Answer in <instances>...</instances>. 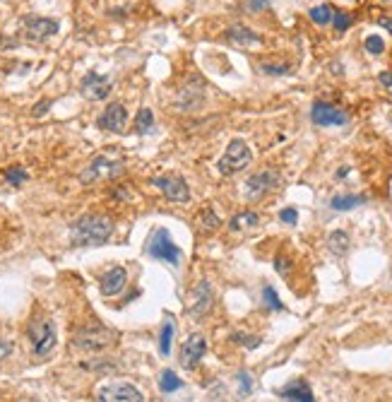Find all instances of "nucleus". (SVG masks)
I'll use <instances>...</instances> for the list:
<instances>
[{
    "label": "nucleus",
    "mask_w": 392,
    "mask_h": 402,
    "mask_svg": "<svg viewBox=\"0 0 392 402\" xmlns=\"http://www.w3.org/2000/svg\"><path fill=\"white\" fill-rule=\"evenodd\" d=\"M113 234V222L103 215H84L70 224L73 246H103Z\"/></svg>",
    "instance_id": "nucleus-1"
},
{
    "label": "nucleus",
    "mask_w": 392,
    "mask_h": 402,
    "mask_svg": "<svg viewBox=\"0 0 392 402\" xmlns=\"http://www.w3.org/2000/svg\"><path fill=\"white\" fill-rule=\"evenodd\" d=\"M27 338H29L32 344V354L36 359L49 357L51 352L56 349V342H58V333H56V323L49 318H36L29 323L27 328Z\"/></svg>",
    "instance_id": "nucleus-2"
},
{
    "label": "nucleus",
    "mask_w": 392,
    "mask_h": 402,
    "mask_svg": "<svg viewBox=\"0 0 392 402\" xmlns=\"http://www.w3.org/2000/svg\"><path fill=\"white\" fill-rule=\"evenodd\" d=\"M73 342L75 347L84 349V352H101V349H108L116 342V333L101 323H89L75 333Z\"/></svg>",
    "instance_id": "nucleus-3"
},
{
    "label": "nucleus",
    "mask_w": 392,
    "mask_h": 402,
    "mask_svg": "<svg viewBox=\"0 0 392 402\" xmlns=\"http://www.w3.org/2000/svg\"><path fill=\"white\" fill-rule=\"evenodd\" d=\"M145 253L152 255V258H157V260H162V263L173 265V268H178V265H181V258H183V250L173 244L171 234H169L167 229L152 231L147 246H145Z\"/></svg>",
    "instance_id": "nucleus-4"
},
{
    "label": "nucleus",
    "mask_w": 392,
    "mask_h": 402,
    "mask_svg": "<svg viewBox=\"0 0 392 402\" xmlns=\"http://www.w3.org/2000/svg\"><path fill=\"white\" fill-rule=\"evenodd\" d=\"M250 162H253V152H250V147L243 143V140L236 138L229 143L224 157L217 162V169H219L221 176H234V174L243 172Z\"/></svg>",
    "instance_id": "nucleus-5"
},
{
    "label": "nucleus",
    "mask_w": 392,
    "mask_h": 402,
    "mask_svg": "<svg viewBox=\"0 0 392 402\" xmlns=\"http://www.w3.org/2000/svg\"><path fill=\"white\" fill-rule=\"evenodd\" d=\"M97 400L101 402H143L145 395L130 383H106V386L99 388Z\"/></svg>",
    "instance_id": "nucleus-6"
},
{
    "label": "nucleus",
    "mask_w": 392,
    "mask_h": 402,
    "mask_svg": "<svg viewBox=\"0 0 392 402\" xmlns=\"http://www.w3.org/2000/svg\"><path fill=\"white\" fill-rule=\"evenodd\" d=\"M123 172V162H113L108 157H94L89 162V167L79 174V181L82 183H97L101 178H113Z\"/></svg>",
    "instance_id": "nucleus-7"
},
{
    "label": "nucleus",
    "mask_w": 392,
    "mask_h": 402,
    "mask_svg": "<svg viewBox=\"0 0 392 402\" xmlns=\"http://www.w3.org/2000/svg\"><path fill=\"white\" fill-rule=\"evenodd\" d=\"M282 183V176L277 172H272V169H267V172H260V174H253V176L245 181V198L248 200H255V198H262L265 193H270L272 188H277Z\"/></svg>",
    "instance_id": "nucleus-8"
},
{
    "label": "nucleus",
    "mask_w": 392,
    "mask_h": 402,
    "mask_svg": "<svg viewBox=\"0 0 392 402\" xmlns=\"http://www.w3.org/2000/svg\"><path fill=\"white\" fill-rule=\"evenodd\" d=\"M310 121L320 128H334V126H344L349 121V116L342 111V108L332 106L328 102H315L313 108H310Z\"/></svg>",
    "instance_id": "nucleus-9"
},
{
    "label": "nucleus",
    "mask_w": 392,
    "mask_h": 402,
    "mask_svg": "<svg viewBox=\"0 0 392 402\" xmlns=\"http://www.w3.org/2000/svg\"><path fill=\"white\" fill-rule=\"evenodd\" d=\"M79 92H82V97L89 99V102H101V99H106L108 92H111V80H108L106 75H99V73H94V70H89L82 78Z\"/></svg>",
    "instance_id": "nucleus-10"
},
{
    "label": "nucleus",
    "mask_w": 392,
    "mask_h": 402,
    "mask_svg": "<svg viewBox=\"0 0 392 402\" xmlns=\"http://www.w3.org/2000/svg\"><path fill=\"white\" fill-rule=\"evenodd\" d=\"M205 352H207V340L202 338V335H191L181 347V366L186 368V371L197 368V364L202 362Z\"/></svg>",
    "instance_id": "nucleus-11"
},
{
    "label": "nucleus",
    "mask_w": 392,
    "mask_h": 402,
    "mask_svg": "<svg viewBox=\"0 0 392 402\" xmlns=\"http://www.w3.org/2000/svg\"><path fill=\"white\" fill-rule=\"evenodd\" d=\"M152 183L164 193V196H167V200H171V202H188L191 200V188H188V183L183 181V178H178V176H157Z\"/></svg>",
    "instance_id": "nucleus-12"
},
{
    "label": "nucleus",
    "mask_w": 392,
    "mask_h": 402,
    "mask_svg": "<svg viewBox=\"0 0 392 402\" xmlns=\"http://www.w3.org/2000/svg\"><path fill=\"white\" fill-rule=\"evenodd\" d=\"M210 309H212V287L207 280H200L195 285V289L191 292V296H188V314L193 318H202Z\"/></svg>",
    "instance_id": "nucleus-13"
},
{
    "label": "nucleus",
    "mask_w": 392,
    "mask_h": 402,
    "mask_svg": "<svg viewBox=\"0 0 392 402\" xmlns=\"http://www.w3.org/2000/svg\"><path fill=\"white\" fill-rule=\"evenodd\" d=\"M125 121H127V111L121 102H113L103 108V113L97 118V126L101 130H111V132H123L125 130Z\"/></svg>",
    "instance_id": "nucleus-14"
},
{
    "label": "nucleus",
    "mask_w": 392,
    "mask_h": 402,
    "mask_svg": "<svg viewBox=\"0 0 392 402\" xmlns=\"http://www.w3.org/2000/svg\"><path fill=\"white\" fill-rule=\"evenodd\" d=\"M60 25L49 17H27L25 20V34L32 41H46L53 34H58Z\"/></svg>",
    "instance_id": "nucleus-15"
},
{
    "label": "nucleus",
    "mask_w": 392,
    "mask_h": 402,
    "mask_svg": "<svg viewBox=\"0 0 392 402\" xmlns=\"http://www.w3.org/2000/svg\"><path fill=\"white\" fill-rule=\"evenodd\" d=\"M127 282V272L125 268H121V265H116V268H111V270L106 272V275L99 280V289H101L103 296H116L123 292V287H125Z\"/></svg>",
    "instance_id": "nucleus-16"
},
{
    "label": "nucleus",
    "mask_w": 392,
    "mask_h": 402,
    "mask_svg": "<svg viewBox=\"0 0 392 402\" xmlns=\"http://www.w3.org/2000/svg\"><path fill=\"white\" fill-rule=\"evenodd\" d=\"M226 39H229L234 46H243V49H248V46L262 44L260 34H255L253 29H248V27H241V25L229 27V29H226Z\"/></svg>",
    "instance_id": "nucleus-17"
},
{
    "label": "nucleus",
    "mask_w": 392,
    "mask_h": 402,
    "mask_svg": "<svg viewBox=\"0 0 392 402\" xmlns=\"http://www.w3.org/2000/svg\"><path fill=\"white\" fill-rule=\"evenodd\" d=\"M282 400H294V402H313V390L308 388V383L304 381H291L289 386H284L280 390Z\"/></svg>",
    "instance_id": "nucleus-18"
},
{
    "label": "nucleus",
    "mask_w": 392,
    "mask_h": 402,
    "mask_svg": "<svg viewBox=\"0 0 392 402\" xmlns=\"http://www.w3.org/2000/svg\"><path fill=\"white\" fill-rule=\"evenodd\" d=\"M173 333H176V325H173L171 316H167V320H164V325H162V335H159V352H162V357H169V354H171Z\"/></svg>",
    "instance_id": "nucleus-19"
},
{
    "label": "nucleus",
    "mask_w": 392,
    "mask_h": 402,
    "mask_svg": "<svg viewBox=\"0 0 392 402\" xmlns=\"http://www.w3.org/2000/svg\"><path fill=\"white\" fill-rule=\"evenodd\" d=\"M328 248L332 250L334 255H347L349 250V234L347 231H332V234L328 236Z\"/></svg>",
    "instance_id": "nucleus-20"
},
{
    "label": "nucleus",
    "mask_w": 392,
    "mask_h": 402,
    "mask_svg": "<svg viewBox=\"0 0 392 402\" xmlns=\"http://www.w3.org/2000/svg\"><path fill=\"white\" fill-rule=\"evenodd\" d=\"M363 202H366V196H334L330 205L337 212H347V210H354V207L363 205Z\"/></svg>",
    "instance_id": "nucleus-21"
},
{
    "label": "nucleus",
    "mask_w": 392,
    "mask_h": 402,
    "mask_svg": "<svg viewBox=\"0 0 392 402\" xmlns=\"http://www.w3.org/2000/svg\"><path fill=\"white\" fill-rule=\"evenodd\" d=\"M260 224V217L255 215V212H243V215H236L234 220H231L229 229L231 231H241V229H253V226Z\"/></svg>",
    "instance_id": "nucleus-22"
},
{
    "label": "nucleus",
    "mask_w": 392,
    "mask_h": 402,
    "mask_svg": "<svg viewBox=\"0 0 392 402\" xmlns=\"http://www.w3.org/2000/svg\"><path fill=\"white\" fill-rule=\"evenodd\" d=\"M154 126V113L152 108H140L138 116H135V132L138 135H147Z\"/></svg>",
    "instance_id": "nucleus-23"
},
{
    "label": "nucleus",
    "mask_w": 392,
    "mask_h": 402,
    "mask_svg": "<svg viewBox=\"0 0 392 402\" xmlns=\"http://www.w3.org/2000/svg\"><path fill=\"white\" fill-rule=\"evenodd\" d=\"M310 20L315 22V25H320V27H325V25H330L332 22V15H334V10H332V5H328V3H323V5H315V8H310Z\"/></svg>",
    "instance_id": "nucleus-24"
},
{
    "label": "nucleus",
    "mask_w": 392,
    "mask_h": 402,
    "mask_svg": "<svg viewBox=\"0 0 392 402\" xmlns=\"http://www.w3.org/2000/svg\"><path fill=\"white\" fill-rule=\"evenodd\" d=\"M183 388V381L176 376L173 371H162V376H159V390L162 392H176V390H181Z\"/></svg>",
    "instance_id": "nucleus-25"
},
{
    "label": "nucleus",
    "mask_w": 392,
    "mask_h": 402,
    "mask_svg": "<svg viewBox=\"0 0 392 402\" xmlns=\"http://www.w3.org/2000/svg\"><path fill=\"white\" fill-rule=\"evenodd\" d=\"M29 178V174L25 172V167H10L5 172V183L8 186H22Z\"/></svg>",
    "instance_id": "nucleus-26"
},
{
    "label": "nucleus",
    "mask_w": 392,
    "mask_h": 402,
    "mask_svg": "<svg viewBox=\"0 0 392 402\" xmlns=\"http://www.w3.org/2000/svg\"><path fill=\"white\" fill-rule=\"evenodd\" d=\"M262 301H265V306L267 309H272V311H282L284 306H282V301H280V296H277V292L272 289V287H265L262 289Z\"/></svg>",
    "instance_id": "nucleus-27"
},
{
    "label": "nucleus",
    "mask_w": 392,
    "mask_h": 402,
    "mask_svg": "<svg viewBox=\"0 0 392 402\" xmlns=\"http://www.w3.org/2000/svg\"><path fill=\"white\" fill-rule=\"evenodd\" d=\"M363 46H366V51H368V54H373V56H380L382 51H385V41H382L378 34L366 36V41H363Z\"/></svg>",
    "instance_id": "nucleus-28"
},
{
    "label": "nucleus",
    "mask_w": 392,
    "mask_h": 402,
    "mask_svg": "<svg viewBox=\"0 0 392 402\" xmlns=\"http://www.w3.org/2000/svg\"><path fill=\"white\" fill-rule=\"evenodd\" d=\"M332 25L337 32H347L352 27V15L349 12H334L332 15Z\"/></svg>",
    "instance_id": "nucleus-29"
},
{
    "label": "nucleus",
    "mask_w": 392,
    "mask_h": 402,
    "mask_svg": "<svg viewBox=\"0 0 392 402\" xmlns=\"http://www.w3.org/2000/svg\"><path fill=\"white\" fill-rule=\"evenodd\" d=\"M231 340H234V342H238V344H245L248 349L260 347V342H262L260 338H250V335H241V333H234V335H231Z\"/></svg>",
    "instance_id": "nucleus-30"
},
{
    "label": "nucleus",
    "mask_w": 392,
    "mask_h": 402,
    "mask_svg": "<svg viewBox=\"0 0 392 402\" xmlns=\"http://www.w3.org/2000/svg\"><path fill=\"white\" fill-rule=\"evenodd\" d=\"M219 224H221V222H219V217H217V215H215V212H212V210H205V212H202V226H205L207 231H215V229H217V226H219Z\"/></svg>",
    "instance_id": "nucleus-31"
},
{
    "label": "nucleus",
    "mask_w": 392,
    "mask_h": 402,
    "mask_svg": "<svg viewBox=\"0 0 392 402\" xmlns=\"http://www.w3.org/2000/svg\"><path fill=\"white\" fill-rule=\"evenodd\" d=\"M260 70L265 75H289V65H260Z\"/></svg>",
    "instance_id": "nucleus-32"
},
{
    "label": "nucleus",
    "mask_w": 392,
    "mask_h": 402,
    "mask_svg": "<svg viewBox=\"0 0 392 402\" xmlns=\"http://www.w3.org/2000/svg\"><path fill=\"white\" fill-rule=\"evenodd\" d=\"M280 220L284 222V224H296V222H299V212H296L294 207H286V210L280 212Z\"/></svg>",
    "instance_id": "nucleus-33"
},
{
    "label": "nucleus",
    "mask_w": 392,
    "mask_h": 402,
    "mask_svg": "<svg viewBox=\"0 0 392 402\" xmlns=\"http://www.w3.org/2000/svg\"><path fill=\"white\" fill-rule=\"evenodd\" d=\"M12 349H15V344H12L10 340H3V338H0V364H3L8 357H10Z\"/></svg>",
    "instance_id": "nucleus-34"
},
{
    "label": "nucleus",
    "mask_w": 392,
    "mask_h": 402,
    "mask_svg": "<svg viewBox=\"0 0 392 402\" xmlns=\"http://www.w3.org/2000/svg\"><path fill=\"white\" fill-rule=\"evenodd\" d=\"M238 381H241V395H248L253 390V383H250V376L245 371L238 373Z\"/></svg>",
    "instance_id": "nucleus-35"
},
{
    "label": "nucleus",
    "mask_w": 392,
    "mask_h": 402,
    "mask_svg": "<svg viewBox=\"0 0 392 402\" xmlns=\"http://www.w3.org/2000/svg\"><path fill=\"white\" fill-rule=\"evenodd\" d=\"M289 268H291V263L284 258V255H277V260H275V270L280 272V275H286L289 272Z\"/></svg>",
    "instance_id": "nucleus-36"
},
{
    "label": "nucleus",
    "mask_w": 392,
    "mask_h": 402,
    "mask_svg": "<svg viewBox=\"0 0 392 402\" xmlns=\"http://www.w3.org/2000/svg\"><path fill=\"white\" fill-rule=\"evenodd\" d=\"M270 5V0H248V10L250 12H260Z\"/></svg>",
    "instance_id": "nucleus-37"
},
{
    "label": "nucleus",
    "mask_w": 392,
    "mask_h": 402,
    "mask_svg": "<svg viewBox=\"0 0 392 402\" xmlns=\"http://www.w3.org/2000/svg\"><path fill=\"white\" fill-rule=\"evenodd\" d=\"M378 80H380V84L387 89V92L392 94V73H380L378 75Z\"/></svg>",
    "instance_id": "nucleus-38"
},
{
    "label": "nucleus",
    "mask_w": 392,
    "mask_h": 402,
    "mask_svg": "<svg viewBox=\"0 0 392 402\" xmlns=\"http://www.w3.org/2000/svg\"><path fill=\"white\" fill-rule=\"evenodd\" d=\"M378 25H380L382 29H387L392 34V17H380V20H378Z\"/></svg>",
    "instance_id": "nucleus-39"
},
{
    "label": "nucleus",
    "mask_w": 392,
    "mask_h": 402,
    "mask_svg": "<svg viewBox=\"0 0 392 402\" xmlns=\"http://www.w3.org/2000/svg\"><path fill=\"white\" fill-rule=\"evenodd\" d=\"M49 104H51V102H41V104H39V106H36L34 116H41V113H44V111H46V106H49Z\"/></svg>",
    "instance_id": "nucleus-40"
},
{
    "label": "nucleus",
    "mask_w": 392,
    "mask_h": 402,
    "mask_svg": "<svg viewBox=\"0 0 392 402\" xmlns=\"http://www.w3.org/2000/svg\"><path fill=\"white\" fill-rule=\"evenodd\" d=\"M347 174H349V167H347V169H342V172H337V178H344Z\"/></svg>",
    "instance_id": "nucleus-41"
}]
</instances>
